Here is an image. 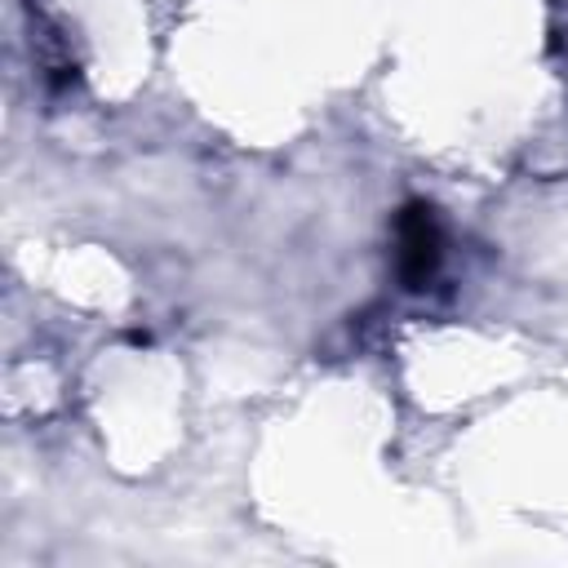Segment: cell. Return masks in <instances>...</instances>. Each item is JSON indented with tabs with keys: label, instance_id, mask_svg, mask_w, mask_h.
<instances>
[{
	"label": "cell",
	"instance_id": "cell-1",
	"mask_svg": "<svg viewBox=\"0 0 568 568\" xmlns=\"http://www.w3.org/2000/svg\"><path fill=\"white\" fill-rule=\"evenodd\" d=\"M435 262H439V226L426 204H413L399 222V271H404L408 288H422V280L435 271Z\"/></svg>",
	"mask_w": 568,
	"mask_h": 568
}]
</instances>
